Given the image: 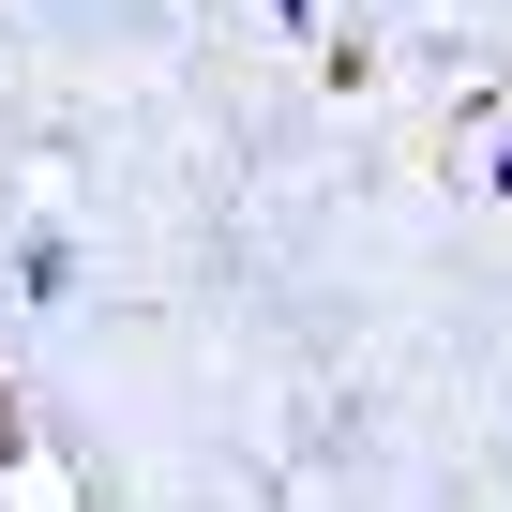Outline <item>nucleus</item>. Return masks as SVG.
<instances>
[{"label": "nucleus", "instance_id": "nucleus-1", "mask_svg": "<svg viewBox=\"0 0 512 512\" xmlns=\"http://www.w3.org/2000/svg\"><path fill=\"white\" fill-rule=\"evenodd\" d=\"M16 287H31V302H76V241H61V226L16 241Z\"/></svg>", "mask_w": 512, "mask_h": 512}, {"label": "nucleus", "instance_id": "nucleus-2", "mask_svg": "<svg viewBox=\"0 0 512 512\" xmlns=\"http://www.w3.org/2000/svg\"><path fill=\"white\" fill-rule=\"evenodd\" d=\"M31 467V407H16V377H0V482Z\"/></svg>", "mask_w": 512, "mask_h": 512}, {"label": "nucleus", "instance_id": "nucleus-3", "mask_svg": "<svg viewBox=\"0 0 512 512\" xmlns=\"http://www.w3.org/2000/svg\"><path fill=\"white\" fill-rule=\"evenodd\" d=\"M482 196H512V121H497V151H482Z\"/></svg>", "mask_w": 512, "mask_h": 512}, {"label": "nucleus", "instance_id": "nucleus-4", "mask_svg": "<svg viewBox=\"0 0 512 512\" xmlns=\"http://www.w3.org/2000/svg\"><path fill=\"white\" fill-rule=\"evenodd\" d=\"M272 16H287V31H317V16H332V0H272Z\"/></svg>", "mask_w": 512, "mask_h": 512}]
</instances>
